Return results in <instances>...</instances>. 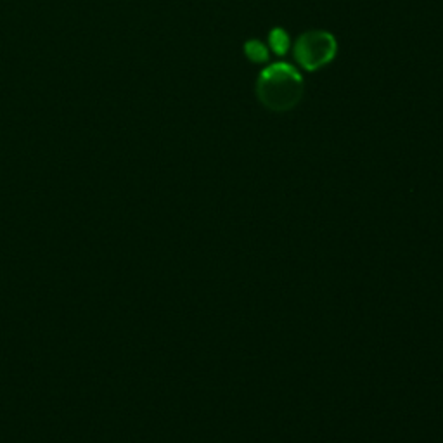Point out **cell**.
I'll list each match as a JSON object with an SVG mask.
<instances>
[{
    "label": "cell",
    "mask_w": 443,
    "mask_h": 443,
    "mask_svg": "<svg viewBox=\"0 0 443 443\" xmlns=\"http://www.w3.org/2000/svg\"><path fill=\"white\" fill-rule=\"evenodd\" d=\"M303 78L293 66L275 63L263 69L256 82V95L260 102L274 113H286L302 101Z\"/></svg>",
    "instance_id": "obj_1"
},
{
    "label": "cell",
    "mask_w": 443,
    "mask_h": 443,
    "mask_svg": "<svg viewBox=\"0 0 443 443\" xmlns=\"http://www.w3.org/2000/svg\"><path fill=\"white\" fill-rule=\"evenodd\" d=\"M338 43L329 32L314 30L296 40L295 58L306 71H317L334 59Z\"/></svg>",
    "instance_id": "obj_2"
},
{
    "label": "cell",
    "mask_w": 443,
    "mask_h": 443,
    "mask_svg": "<svg viewBox=\"0 0 443 443\" xmlns=\"http://www.w3.org/2000/svg\"><path fill=\"white\" fill-rule=\"evenodd\" d=\"M269 42H271L272 51L277 56H282L289 49V36L282 28H274L269 33Z\"/></svg>",
    "instance_id": "obj_3"
},
{
    "label": "cell",
    "mask_w": 443,
    "mask_h": 443,
    "mask_svg": "<svg viewBox=\"0 0 443 443\" xmlns=\"http://www.w3.org/2000/svg\"><path fill=\"white\" fill-rule=\"evenodd\" d=\"M245 52L246 56L255 63H263L269 59L267 47H265L262 42H258V40H248L245 45Z\"/></svg>",
    "instance_id": "obj_4"
}]
</instances>
